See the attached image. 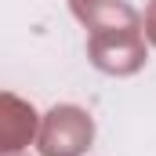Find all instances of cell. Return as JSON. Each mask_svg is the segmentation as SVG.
I'll use <instances>...</instances> for the list:
<instances>
[{
    "mask_svg": "<svg viewBox=\"0 0 156 156\" xmlns=\"http://www.w3.org/2000/svg\"><path fill=\"white\" fill-rule=\"evenodd\" d=\"M87 58L105 76H134L149 62V40L142 26H120L87 37Z\"/></svg>",
    "mask_w": 156,
    "mask_h": 156,
    "instance_id": "obj_1",
    "label": "cell"
},
{
    "mask_svg": "<svg viewBox=\"0 0 156 156\" xmlns=\"http://www.w3.org/2000/svg\"><path fill=\"white\" fill-rule=\"evenodd\" d=\"M94 142V116L80 105H55L40 120V156H80Z\"/></svg>",
    "mask_w": 156,
    "mask_h": 156,
    "instance_id": "obj_2",
    "label": "cell"
},
{
    "mask_svg": "<svg viewBox=\"0 0 156 156\" xmlns=\"http://www.w3.org/2000/svg\"><path fill=\"white\" fill-rule=\"evenodd\" d=\"M40 113L22 102L18 94L4 91L0 94V153H22L29 142H37L40 134Z\"/></svg>",
    "mask_w": 156,
    "mask_h": 156,
    "instance_id": "obj_3",
    "label": "cell"
},
{
    "mask_svg": "<svg viewBox=\"0 0 156 156\" xmlns=\"http://www.w3.org/2000/svg\"><path fill=\"white\" fill-rule=\"evenodd\" d=\"M69 11L87 33L120 29V26H142V15L131 0H69Z\"/></svg>",
    "mask_w": 156,
    "mask_h": 156,
    "instance_id": "obj_4",
    "label": "cell"
},
{
    "mask_svg": "<svg viewBox=\"0 0 156 156\" xmlns=\"http://www.w3.org/2000/svg\"><path fill=\"white\" fill-rule=\"evenodd\" d=\"M142 29H145V40L156 47V0H149L145 7V18H142Z\"/></svg>",
    "mask_w": 156,
    "mask_h": 156,
    "instance_id": "obj_5",
    "label": "cell"
},
{
    "mask_svg": "<svg viewBox=\"0 0 156 156\" xmlns=\"http://www.w3.org/2000/svg\"><path fill=\"white\" fill-rule=\"evenodd\" d=\"M4 156H26V149H22V153H4Z\"/></svg>",
    "mask_w": 156,
    "mask_h": 156,
    "instance_id": "obj_6",
    "label": "cell"
}]
</instances>
